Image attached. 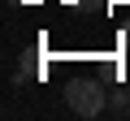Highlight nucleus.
I'll list each match as a JSON object with an SVG mask.
<instances>
[{
  "instance_id": "f257e3e1",
  "label": "nucleus",
  "mask_w": 130,
  "mask_h": 121,
  "mask_svg": "<svg viewBox=\"0 0 130 121\" xmlns=\"http://www.w3.org/2000/svg\"><path fill=\"white\" fill-rule=\"evenodd\" d=\"M65 104L74 117H100V112H108V87L100 78H74L65 87Z\"/></svg>"
},
{
  "instance_id": "f03ea898",
  "label": "nucleus",
  "mask_w": 130,
  "mask_h": 121,
  "mask_svg": "<svg viewBox=\"0 0 130 121\" xmlns=\"http://www.w3.org/2000/svg\"><path fill=\"white\" fill-rule=\"evenodd\" d=\"M108 112H117V117H126V112H130V91H126V87L108 91Z\"/></svg>"
},
{
  "instance_id": "7ed1b4c3",
  "label": "nucleus",
  "mask_w": 130,
  "mask_h": 121,
  "mask_svg": "<svg viewBox=\"0 0 130 121\" xmlns=\"http://www.w3.org/2000/svg\"><path fill=\"white\" fill-rule=\"evenodd\" d=\"M121 39H126V48H130V22H126V30H121Z\"/></svg>"
},
{
  "instance_id": "20e7f679",
  "label": "nucleus",
  "mask_w": 130,
  "mask_h": 121,
  "mask_svg": "<svg viewBox=\"0 0 130 121\" xmlns=\"http://www.w3.org/2000/svg\"><path fill=\"white\" fill-rule=\"evenodd\" d=\"M9 5H18V0H9Z\"/></svg>"
}]
</instances>
